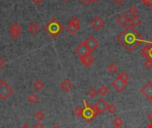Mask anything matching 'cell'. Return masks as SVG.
Returning a JSON list of instances; mask_svg holds the SVG:
<instances>
[{
    "instance_id": "cell-1",
    "label": "cell",
    "mask_w": 152,
    "mask_h": 128,
    "mask_svg": "<svg viewBox=\"0 0 152 128\" xmlns=\"http://www.w3.org/2000/svg\"><path fill=\"white\" fill-rule=\"evenodd\" d=\"M118 41L127 52L131 53L138 47L141 42H145L146 40L137 31L136 28L127 26L118 36Z\"/></svg>"
},
{
    "instance_id": "cell-2",
    "label": "cell",
    "mask_w": 152,
    "mask_h": 128,
    "mask_svg": "<svg viewBox=\"0 0 152 128\" xmlns=\"http://www.w3.org/2000/svg\"><path fill=\"white\" fill-rule=\"evenodd\" d=\"M64 29L65 28L61 24V22L55 17L52 18L44 27V29L46 32V34L53 38L57 37L64 30Z\"/></svg>"
},
{
    "instance_id": "cell-3",
    "label": "cell",
    "mask_w": 152,
    "mask_h": 128,
    "mask_svg": "<svg viewBox=\"0 0 152 128\" xmlns=\"http://www.w3.org/2000/svg\"><path fill=\"white\" fill-rule=\"evenodd\" d=\"M84 105L85 107L83 108L84 110H83V115H82V118L86 121V122H91V120L95 118L99 112L97 110V109L95 108V106H90L89 104H87V102L86 101H84Z\"/></svg>"
},
{
    "instance_id": "cell-4",
    "label": "cell",
    "mask_w": 152,
    "mask_h": 128,
    "mask_svg": "<svg viewBox=\"0 0 152 128\" xmlns=\"http://www.w3.org/2000/svg\"><path fill=\"white\" fill-rule=\"evenodd\" d=\"M13 94V88L5 81L0 84V99L7 100Z\"/></svg>"
},
{
    "instance_id": "cell-5",
    "label": "cell",
    "mask_w": 152,
    "mask_h": 128,
    "mask_svg": "<svg viewBox=\"0 0 152 128\" xmlns=\"http://www.w3.org/2000/svg\"><path fill=\"white\" fill-rule=\"evenodd\" d=\"M79 28H80V20L77 17H72L66 27L68 32L71 35L77 34L79 30Z\"/></svg>"
},
{
    "instance_id": "cell-6",
    "label": "cell",
    "mask_w": 152,
    "mask_h": 128,
    "mask_svg": "<svg viewBox=\"0 0 152 128\" xmlns=\"http://www.w3.org/2000/svg\"><path fill=\"white\" fill-rule=\"evenodd\" d=\"M21 34V26L17 22L14 21L9 27V35L12 39H17Z\"/></svg>"
},
{
    "instance_id": "cell-7",
    "label": "cell",
    "mask_w": 152,
    "mask_h": 128,
    "mask_svg": "<svg viewBox=\"0 0 152 128\" xmlns=\"http://www.w3.org/2000/svg\"><path fill=\"white\" fill-rule=\"evenodd\" d=\"M85 45L88 47V49L91 51V53L94 52L98 47H99V40H97L94 36H90L88 37L85 41H84Z\"/></svg>"
},
{
    "instance_id": "cell-8",
    "label": "cell",
    "mask_w": 152,
    "mask_h": 128,
    "mask_svg": "<svg viewBox=\"0 0 152 128\" xmlns=\"http://www.w3.org/2000/svg\"><path fill=\"white\" fill-rule=\"evenodd\" d=\"M111 86H112V87H113L116 91H118V92H123V91L127 87L128 83L126 82V81H124V80H122L121 78H119L118 77L117 78H115V79L112 81Z\"/></svg>"
},
{
    "instance_id": "cell-9",
    "label": "cell",
    "mask_w": 152,
    "mask_h": 128,
    "mask_svg": "<svg viewBox=\"0 0 152 128\" xmlns=\"http://www.w3.org/2000/svg\"><path fill=\"white\" fill-rule=\"evenodd\" d=\"M75 53L77 55H78L80 58L84 57L87 54H91V51L88 49V47L85 45L84 42H81L76 48H75Z\"/></svg>"
},
{
    "instance_id": "cell-10",
    "label": "cell",
    "mask_w": 152,
    "mask_h": 128,
    "mask_svg": "<svg viewBox=\"0 0 152 128\" xmlns=\"http://www.w3.org/2000/svg\"><path fill=\"white\" fill-rule=\"evenodd\" d=\"M90 26L93 28L94 31H99L104 26V20L101 17L96 16L90 21Z\"/></svg>"
},
{
    "instance_id": "cell-11",
    "label": "cell",
    "mask_w": 152,
    "mask_h": 128,
    "mask_svg": "<svg viewBox=\"0 0 152 128\" xmlns=\"http://www.w3.org/2000/svg\"><path fill=\"white\" fill-rule=\"evenodd\" d=\"M141 93L143 96H145L148 100H152V82H147L141 89Z\"/></svg>"
},
{
    "instance_id": "cell-12",
    "label": "cell",
    "mask_w": 152,
    "mask_h": 128,
    "mask_svg": "<svg viewBox=\"0 0 152 128\" xmlns=\"http://www.w3.org/2000/svg\"><path fill=\"white\" fill-rule=\"evenodd\" d=\"M129 20H130V18L127 16V14L126 13H125V12H123V13H120L118 16V19H117V21H118V25L119 26H121V27H127L128 25H129Z\"/></svg>"
},
{
    "instance_id": "cell-13",
    "label": "cell",
    "mask_w": 152,
    "mask_h": 128,
    "mask_svg": "<svg viewBox=\"0 0 152 128\" xmlns=\"http://www.w3.org/2000/svg\"><path fill=\"white\" fill-rule=\"evenodd\" d=\"M94 106H95V108L97 109V110H98L99 114H102V113H104V112L107 110L108 103L105 102V100H103V99H100Z\"/></svg>"
},
{
    "instance_id": "cell-14",
    "label": "cell",
    "mask_w": 152,
    "mask_h": 128,
    "mask_svg": "<svg viewBox=\"0 0 152 128\" xmlns=\"http://www.w3.org/2000/svg\"><path fill=\"white\" fill-rule=\"evenodd\" d=\"M80 61H81V63L83 65L87 67V66H90V65H92L94 63V57L92 54H87V55H86L84 57H81L80 58Z\"/></svg>"
},
{
    "instance_id": "cell-15",
    "label": "cell",
    "mask_w": 152,
    "mask_h": 128,
    "mask_svg": "<svg viewBox=\"0 0 152 128\" xmlns=\"http://www.w3.org/2000/svg\"><path fill=\"white\" fill-rule=\"evenodd\" d=\"M39 29H40V28H39L38 24H37V22H35V21L30 22V23L28 24V32H29L31 35L37 34V33L39 31Z\"/></svg>"
},
{
    "instance_id": "cell-16",
    "label": "cell",
    "mask_w": 152,
    "mask_h": 128,
    "mask_svg": "<svg viewBox=\"0 0 152 128\" xmlns=\"http://www.w3.org/2000/svg\"><path fill=\"white\" fill-rule=\"evenodd\" d=\"M141 23H142V20H141L140 17H138L137 15H136V16H132V17L130 18V20H129V25H128V26L136 28V27L139 26Z\"/></svg>"
},
{
    "instance_id": "cell-17",
    "label": "cell",
    "mask_w": 152,
    "mask_h": 128,
    "mask_svg": "<svg viewBox=\"0 0 152 128\" xmlns=\"http://www.w3.org/2000/svg\"><path fill=\"white\" fill-rule=\"evenodd\" d=\"M61 89L64 92L68 93V92H69L72 89V84H71V82L69 79H64L62 81L61 85Z\"/></svg>"
},
{
    "instance_id": "cell-18",
    "label": "cell",
    "mask_w": 152,
    "mask_h": 128,
    "mask_svg": "<svg viewBox=\"0 0 152 128\" xmlns=\"http://www.w3.org/2000/svg\"><path fill=\"white\" fill-rule=\"evenodd\" d=\"M33 87L37 91V92H41L43 90V88L45 87V84L44 82H42L40 79H37L34 84H33Z\"/></svg>"
},
{
    "instance_id": "cell-19",
    "label": "cell",
    "mask_w": 152,
    "mask_h": 128,
    "mask_svg": "<svg viewBox=\"0 0 152 128\" xmlns=\"http://www.w3.org/2000/svg\"><path fill=\"white\" fill-rule=\"evenodd\" d=\"M107 69L108 71L111 74V75H114L115 73H117L118 69V67L117 66V64L115 62H110L108 67H107Z\"/></svg>"
},
{
    "instance_id": "cell-20",
    "label": "cell",
    "mask_w": 152,
    "mask_h": 128,
    "mask_svg": "<svg viewBox=\"0 0 152 128\" xmlns=\"http://www.w3.org/2000/svg\"><path fill=\"white\" fill-rule=\"evenodd\" d=\"M150 51H151V45H145V46L142 49L141 53H142V54L146 59H150Z\"/></svg>"
},
{
    "instance_id": "cell-21",
    "label": "cell",
    "mask_w": 152,
    "mask_h": 128,
    "mask_svg": "<svg viewBox=\"0 0 152 128\" xmlns=\"http://www.w3.org/2000/svg\"><path fill=\"white\" fill-rule=\"evenodd\" d=\"M27 100L30 102V103H32V104H34V103H36L37 101H38V97H37V95L36 94H34V93H31V94H29L28 95V97H27Z\"/></svg>"
},
{
    "instance_id": "cell-22",
    "label": "cell",
    "mask_w": 152,
    "mask_h": 128,
    "mask_svg": "<svg viewBox=\"0 0 152 128\" xmlns=\"http://www.w3.org/2000/svg\"><path fill=\"white\" fill-rule=\"evenodd\" d=\"M98 93H99V94L102 95V96H106V95L109 94V88H108L106 86L102 85V86H100V88H99V90H98Z\"/></svg>"
},
{
    "instance_id": "cell-23",
    "label": "cell",
    "mask_w": 152,
    "mask_h": 128,
    "mask_svg": "<svg viewBox=\"0 0 152 128\" xmlns=\"http://www.w3.org/2000/svg\"><path fill=\"white\" fill-rule=\"evenodd\" d=\"M128 12L131 14V16H136L138 14V12H139V10L134 4H132L128 8Z\"/></svg>"
},
{
    "instance_id": "cell-24",
    "label": "cell",
    "mask_w": 152,
    "mask_h": 128,
    "mask_svg": "<svg viewBox=\"0 0 152 128\" xmlns=\"http://www.w3.org/2000/svg\"><path fill=\"white\" fill-rule=\"evenodd\" d=\"M83 110H84L83 108H81V107H77V108L73 110V114H74V116H76V117H77V118H80V117H82V115H83Z\"/></svg>"
},
{
    "instance_id": "cell-25",
    "label": "cell",
    "mask_w": 152,
    "mask_h": 128,
    "mask_svg": "<svg viewBox=\"0 0 152 128\" xmlns=\"http://www.w3.org/2000/svg\"><path fill=\"white\" fill-rule=\"evenodd\" d=\"M35 118L38 120V121H40V120H43L44 118H45V113L42 111V110H37L36 113H35Z\"/></svg>"
},
{
    "instance_id": "cell-26",
    "label": "cell",
    "mask_w": 152,
    "mask_h": 128,
    "mask_svg": "<svg viewBox=\"0 0 152 128\" xmlns=\"http://www.w3.org/2000/svg\"><path fill=\"white\" fill-rule=\"evenodd\" d=\"M113 123H114V126H115V127H122L123 120H122V118H121L119 116H117V117L114 118Z\"/></svg>"
},
{
    "instance_id": "cell-27",
    "label": "cell",
    "mask_w": 152,
    "mask_h": 128,
    "mask_svg": "<svg viewBox=\"0 0 152 128\" xmlns=\"http://www.w3.org/2000/svg\"><path fill=\"white\" fill-rule=\"evenodd\" d=\"M118 78H121L122 80L126 81V82H128V80H129V78H130L129 75H128L126 71H122V72L119 74Z\"/></svg>"
},
{
    "instance_id": "cell-28",
    "label": "cell",
    "mask_w": 152,
    "mask_h": 128,
    "mask_svg": "<svg viewBox=\"0 0 152 128\" xmlns=\"http://www.w3.org/2000/svg\"><path fill=\"white\" fill-rule=\"evenodd\" d=\"M98 94H99L98 90L95 89V88H91V89L88 91V95H89L91 98H94V97H96Z\"/></svg>"
},
{
    "instance_id": "cell-29",
    "label": "cell",
    "mask_w": 152,
    "mask_h": 128,
    "mask_svg": "<svg viewBox=\"0 0 152 128\" xmlns=\"http://www.w3.org/2000/svg\"><path fill=\"white\" fill-rule=\"evenodd\" d=\"M107 110H108L110 114H114V113L117 111V107H116V106H115V104H113V103L108 104Z\"/></svg>"
},
{
    "instance_id": "cell-30",
    "label": "cell",
    "mask_w": 152,
    "mask_h": 128,
    "mask_svg": "<svg viewBox=\"0 0 152 128\" xmlns=\"http://www.w3.org/2000/svg\"><path fill=\"white\" fill-rule=\"evenodd\" d=\"M143 67L147 69H151L152 68V60L151 59H147L143 62Z\"/></svg>"
},
{
    "instance_id": "cell-31",
    "label": "cell",
    "mask_w": 152,
    "mask_h": 128,
    "mask_svg": "<svg viewBox=\"0 0 152 128\" xmlns=\"http://www.w3.org/2000/svg\"><path fill=\"white\" fill-rule=\"evenodd\" d=\"M4 65H5V60L2 56H0V69H3Z\"/></svg>"
},
{
    "instance_id": "cell-32",
    "label": "cell",
    "mask_w": 152,
    "mask_h": 128,
    "mask_svg": "<svg viewBox=\"0 0 152 128\" xmlns=\"http://www.w3.org/2000/svg\"><path fill=\"white\" fill-rule=\"evenodd\" d=\"M142 2L144 4H146V5H148L150 7H152V0H142Z\"/></svg>"
},
{
    "instance_id": "cell-33",
    "label": "cell",
    "mask_w": 152,
    "mask_h": 128,
    "mask_svg": "<svg viewBox=\"0 0 152 128\" xmlns=\"http://www.w3.org/2000/svg\"><path fill=\"white\" fill-rule=\"evenodd\" d=\"M84 5H89V4H91V3H93V1L92 0H79Z\"/></svg>"
},
{
    "instance_id": "cell-34",
    "label": "cell",
    "mask_w": 152,
    "mask_h": 128,
    "mask_svg": "<svg viewBox=\"0 0 152 128\" xmlns=\"http://www.w3.org/2000/svg\"><path fill=\"white\" fill-rule=\"evenodd\" d=\"M33 128H44V126L40 122H37L33 126Z\"/></svg>"
},
{
    "instance_id": "cell-35",
    "label": "cell",
    "mask_w": 152,
    "mask_h": 128,
    "mask_svg": "<svg viewBox=\"0 0 152 128\" xmlns=\"http://www.w3.org/2000/svg\"><path fill=\"white\" fill-rule=\"evenodd\" d=\"M126 0H113V2L117 4V5H121Z\"/></svg>"
},
{
    "instance_id": "cell-36",
    "label": "cell",
    "mask_w": 152,
    "mask_h": 128,
    "mask_svg": "<svg viewBox=\"0 0 152 128\" xmlns=\"http://www.w3.org/2000/svg\"><path fill=\"white\" fill-rule=\"evenodd\" d=\"M43 1H44V0H32V2H33L35 4H37V5L41 4L43 3Z\"/></svg>"
},
{
    "instance_id": "cell-37",
    "label": "cell",
    "mask_w": 152,
    "mask_h": 128,
    "mask_svg": "<svg viewBox=\"0 0 152 128\" xmlns=\"http://www.w3.org/2000/svg\"><path fill=\"white\" fill-rule=\"evenodd\" d=\"M147 118L150 119V121H151V123H152V111H151L149 114H148V116H147Z\"/></svg>"
},
{
    "instance_id": "cell-38",
    "label": "cell",
    "mask_w": 152,
    "mask_h": 128,
    "mask_svg": "<svg viewBox=\"0 0 152 128\" xmlns=\"http://www.w3.org/2000/svg\"><path fill=\"white\" fill-rule=\"evenodd\" d=\"M20 128H30V127L28 124H24V125H22Z\"/></svg>"
},
{
    "instance_id": "cell-39",
    "label": "cell",
    "mask_w": 152,
    "mask_h": 128,
    "mask_svg": "<svg viewBox=\"0 0 152 128\" xmlns=\"http://www.w3.org/2000/svg\"><path fill=\"white\" fill-rule=\"evenodd\" d=\"M150 59L152 60V47L151 46V51H150Z\"/></svg>"
},
{
    "instance_id": "cell-40",
    "label": "cell",
    "mask_w": 152,
    "mask_h": 128,
    "mask_svg": "<svg viewBox=\"0 0 152 128\" xmlns=\"http://www.w3.org/2000/svg\"><path fill=\"white\" fill-rule=\"evenodd\" d=\"M92 1H93V3H98L100 0H92Z\"/></svg>"
},
{
    "instance_id": "cell-41",
    "label": "cell",
    "mask_w": 152,
    "mask_h": 128,
    "mask_svg": "<svg viewBox=\"0 0 152 128\" xmlns=\"http://www.w3.org/2000/svg\"><path fill=\"white\" fill-rule=\"evenodd\" d=\"M53 128H61V127L60 126H54Z\"/></svg>"
},
{
    "instance_id": "cell-42",
    "label": "cell",
    "mask_w": 152,
    "mask_h": 128,
    "mask_svg": "<svg viewBox=\"0 0 152 128\" xmlns=\"http://www.w3.org/2000/svg\"><path fill=\"white\" fill-rule=\"evenodd\" d=\"M148 128H152V123H151V124L148 126Z\"/></svg>"
},
{
    "instance_id": "cell-43",
    "label": "cell",
    "mask_w": 152,
    "mask_h": 128,
    "mask_svg": "<svg viewBox=\"0 0 152 128\" xmlns=\"http://www.w3.org/2000/svg\"><path fill=\"white\" fill-rule=\"evenodd\" d=\"M113 128H123V127H115V126H114V127Z\"/></svg>"
},
{
    "instance_id": "cell-44",
    "label": "cell",
    "mask_w": 152,
    "mask_h": 128,
    "mask_svg": "<svg viewBox=\"0 0 152 128\" xmlns=\"http://www.w3.org/2000/svg\"><path fill=\"white\" fill-rule=\"evenodd\" d=\"M65 1H66V0H65Z\"/></svg>"
},
{
    "instance_id": "cell-45",
    "label": "cell",
    "mask_w": 152,
    "mask_h": 128,
    "mask_svg": "<svg viewBox=\"0 0 152 128\" xmlns=\"http://www.w3.org/2000/svg\"><path fill=\"white\" fill-rule=\"evenodd\" d=\"M151 101H152V100H151Z\"/></svg>"
}]
</instances>
